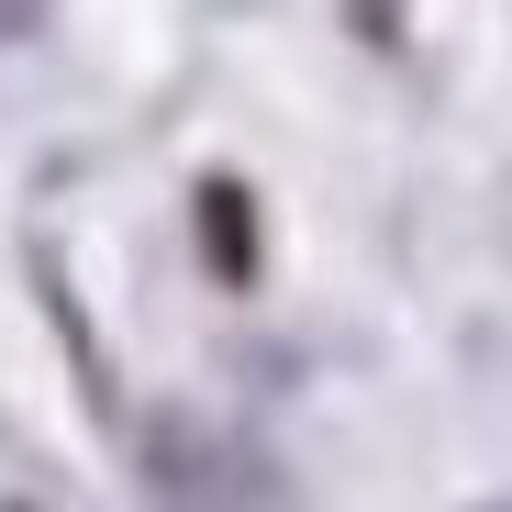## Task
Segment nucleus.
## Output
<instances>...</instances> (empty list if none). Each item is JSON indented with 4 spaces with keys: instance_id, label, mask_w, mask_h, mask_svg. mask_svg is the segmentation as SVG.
<instances>
[{
    "instance_id": "obj_1",
    "label": "nucleus",
    "mask_w": 512,
    "mask_h": 512,
    "mask_svg": "<svg viewBox=\"0 0 512 512\" xmlns=\"http://www.w3.org/2000/svg\"><path fill=\"white\" fill-rule=\"evenodd\" d=\"M201 234H212V256H223V279H245V268H256V234H245V190H212V201H201Z\"/></svg>"
},
{
    "instance_id": "obj_2",
    "label": "nucleus",
    "mask_w": 512,
    "mask_h": 512,
    "mask_svg": "<svg viewBox=\"0 0 512 512\" xmlns=\"http://www.w3.org/2000/svg\"><path fill=\"white\" fill-rule=\"evenodd\" d=\"M357 23H368V34H390V0H357Z\"/></svg>"
},
{
    "instance_id": "obj_3",
    "label": "nucleus",
    "mask_w": 512,
    "mask_h": 512,
    "mask_svg": "<svg viewBox=\"0 0 512 512\" xmlns=\"http://www.w3.org/2000/svg\"><path fill=\"white\" fill-rule=\"evenodd\" d=\"M12 512H23V501H12Z\"/></svg>"
}]
</instances>
